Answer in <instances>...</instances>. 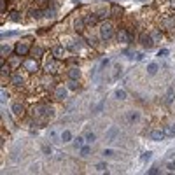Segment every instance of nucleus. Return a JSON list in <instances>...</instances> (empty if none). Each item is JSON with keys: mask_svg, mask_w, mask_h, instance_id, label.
<instances>
[{"mask_svg": "<svg viewBox=\"0 0 175 175\" xmlns=\"http://www.w3.org/2000/svg\"><path fill=\"white\" fill-rule=\"evenodd\" d=\"M30 44H28L26 40H23V42H18L16 44V47H14V53L18 56H26V54H30Z\"/></svg>", "mask_w": 175, "mask_h": 175, "instance_id": "nucleus-4", "label": "nucleus"}, {"mask_svg": "<svg viewBox=\"0 0 175 175\" xmlns=\"http://www.w3.org/2000/svg\"><path fill=\"white\" fill-rule=\"evenodd\" d=\"M172 5H173V7H175V0H173V2H172Z\"/></svg>", "mask_w": 175, "mask_h": 175, "instance_id": "nucleus-49", "label": "nucleus"}, {"mask_svg": "<svg viewBox=\"0 0 175 175\" xmlns=\"http://www.w3.org/2000/svg\"><path fill=\"white\" fill-rule=\"evenodd\" d=\"M147 173H149V175H156V173H159V168L154 165L152 168H149V170H147Z\"/></svg>", "mask_w": 175, "mask_h": 175, "instance_id": "nucleus-36", "label": "nucleus"}, {"mask_svg": "<svg viewBox=\"0 0 175 175\" xmlns=\"http://www.w3.org/2000/svg\"><path fill=\"white\" fill-rule=\"evenodd\" d=\"M11 19H12V21H21L19 12H11Z\"/></svg>", "mask_w": 175, "mask_h": 175, "instance_id": "nucleus-39", "label": "nucleus"}, {"mask_svg": "<svg viewBox=\"0 0 175 175\" xmlns=\"http://www.w3.org/2000/svg\"><path fill=\"white\" fill-rule=\"evenodd\" d=\"M67 74H68V79H74V81H79V79H81V70L77 68V67H70Z\"/></svg>", "mask_w": 175, "mask_h": 175, "instance_id": "nucleus-13", "label": "nucleus"}, {"mask_svg": "<svg viewBox=\"0 0 175 175\" xmlns=\"http://www.w3.org/2000/svg\"><path fill=\"white\" fill-rule=\"evenodd\" d=\"M70 140H72V131L70 130H63L61 135H60V142L65 144V142H70Z\"/></svg>", "mask_w": 175, "mask_h": 175, "instance_id": "nucleus-20", "label": "nucleus"}, {"mask_svg": "<svg viewBox=\"0 0 175 175\" xmlns=\"http://www.w3.org/2000/svg\"><path fill=\"white\" fill-rule=\"evenodd\" d=\"M112 35H114V26L109 21L102 23L100 25V37H102V40H109V39H112Z\"/></svg>", "mask_w": 175, "mask_h": 175, "instance_id": "nucleus-2", "label": "nucleus"}, {"mask_svg": "<svg viewBox=\"0 0 175 175\" xmlns=\"http://www.w3.org/2000/svg\"><path fill=\"white\" fill-rule=\"evenodd\" d=\"M168 54V49H159V53H158V56H166Z\"/></svg>", "mask_w": 175, "mask_h": 175, "instance_id": "nucleus-45", "label": "nucleus"}, {"mask_svg": "<svg viewBox=\"0 0 175 175\" xmlns=\"http://www.w3.org/2000/svg\"><path fill=\"white\" fill-rule=\"evenodd\" d=\"M58 61H60V60L46 63V67H44V68H46V74H51V75H53V74H58V72H60V65H58Z\"/></svg>", "mask_w": 175, "mask_h": 175, "instance_id": "nucleus-6", "label": "nucleus"}, {"mask_svg": "<svg viewBox=\"0 0 175 175\" xmlns=\"http://www.w3.org/2000/svg\"><path fill=\"white\" fill-rule=\"evenodd\" d=\"M116 98H117V100H126V91L124 89H117L116 91Z\"/></svg>", "mask_w": 175, "mask_h": 175, "instance_id": "nucleus-32", "label": "nucleus"}, {"mask_svg": "<svg viewBox=\"0 0 175 175\" xmlns=\"http://www.w3.org/2000/svg\"><path fill=\"white\" fill-rule=\"evenodd\" d=\"M79 151H81V156H82V158H88V156H89V152H91V147H89V144H84V145L81 147Z\"/></svg>", "mask_w": 175, "mask_h": 175, "instance_id": "nucleus-25", "label": "nucleus"}, {"mask_svg": "<svg viewBox=\"0 0 175 175\" xmlns=\"http://www.w3.org/2000/svg\"><path fill=\"white\" fill-rule=\"evenodd\" d=\"M158 70H159V65H158V63H149V65H147V74H149V75H156V74H158Z\"/></svg>", "mask_w": 175, "mask_h": 175, "instance_id": "nucleus-19", "label": "nucleus"}, {"mask_svg": "<svg viewBox=\"0 0 175 175\" xmlns=\"http://www.w3.org/2000/svg\"><path fill=\"white\" fill-rule=\"evenodd\" d=\"M140 2H145V0H140Z\"/></svg>", "mask_w": 175, "mask_h": 175, "instance_id": "nucleus-50", "label": "nucleus"}, {"mask_svg": "<svg viewBox=\"0 0 175 175\" xmlns=\"http://www.w3.org/2000/svg\"><path fill=\"white\" fill-rule=\"evenodd\" d=\"M0 11H2V14L5 12V0H0Z\"/></svg>", "mask_w": 175, "mask_h": 175, "instance_id": "nucleus-44", "label": "nucleus"}, {"mask_svg": "<svg viewBox=\"0 0 175 175\" xmlns=\"http://www.w3.org/2000/svg\"><path fill=\"white\" fill-rule=\"evenodd\" d=\"M44 53H46V51H44V47H40V46H33V47L30 49V54L33 56L35 60H37V58H42Z\"/></svg>", "mask_w": 175, "mask_h": 175, "instance_id": "nucleus-12", "label": "nucleus"}, {"mask_svg": "<svg viewBox=\"0 0 175 175\" xmlns=\"http://www.w3.org/2000/svg\"><path fill=\"white\" fill-rule=\"evenodd\" d=\"M9 81H11V84H12V86L19 88V86H23V84H25V77L21 75V74H11V75H9Z\"/></svg>", "mask_w": 175, "mask_h": 175, "instance_id": "nucleus-7", "label": "nucleus"}, {"mask_svg": "<svg viewBox=\"0 0 175 175\" xmlns=\"http://www.w3.org/2000/svg\"><path fill=\"white\" fill-rule=\"evenodd\" d=\"M67 93H68V91H67L65 86H58L54 89V98L56 100H65V98H67Z\"/></svg>", "mask_w": 175, "mask_h": 175, "instance_id": "nucleus-9", "label": "nucleus"}, {"mask_svg": "<svg viewBox=\"0 0 175 175\" xmlns=\"http://www.w3.org/2000/svg\"><path fill=\"white\" fill-rule=\"evenodd\" d=\"M67 86H68V89H72V91H77V89H79V82H77V81H74V79H68Z\"/></svg>", "mask_w": 175, "mask_h": 175, "instance_id": "nucleus-28", "label": "nucleus"}, {"mask_svg": "<svg viewBox=\"0 0 175 175\" xmlns=\"http://www.w3.org/2000/svg\"><path fill=\"white\" fill-rule=\"evenodd\" d=\"M14 35H18V32H4V33H2V39H7V37H14Z\"/></svg>", "mask_w": 175, "mask_h": 175, "instance_id": "nucleus-38", "label": "nucleus"}, {"mask_svg": "<svg viewBox=\"0 0 175 175\" xmlns=\"http://www.w3.org/2000/svg\"><path fill=\"white\" fill-rule=\"evenodd\" d=\"M172 100H173V89L170 88L168 93H166V103H172Z\"/></svg>", "mask_w": 175, "mask_h": 175, "instance_id": "nucleus-34", "label": "nucleus"}, {"mask_svg": "<svg viewBox=\"0 0 175 175\" xmlns=\"http://www.w3.org/2000/svg\"><path fill=\"white\" fill-rule=\"evenodd\" d=\"M140 44H142V46H144L145 49H152V46H154L152 39H151V35H149V33H145V32H144V33L140 35Z\"/></svg>", "mask_w": 175, "mask_h": 175, "instance_id": "nucleus-8", "label": "nucleus"}, {"mask_svg": "<svg viewBox=\"0 0 175 175\" xmlns=\"http://www.w3.org/2000/svg\"><path fill=\"white\" fill-rule=\"evenodd\" d=\"M109 63H110V60H109V58H103V60H102V67H107Z\"/></svg>", "mask_w": 175, "mask_h": 175, "instance_id": "nucleus-46", "label": "nucleus"}, {"mask_svg": "<svg viewBox=\"0 0 175 175\" xmlns=\"http://www.w3.org/2000/svg\"><path fill=\"white\" fill-rule=\"evenodd\" d=\"M121 14H123V7H119V5L110 7V16H121Z\"/></svg>", "mask_w": 175, "mask_h": 175, "instance_id": "nucleus-26", "label": "nucleus"}, {"mask_svg": "<svg viewBox=\"0 0 175 175\" xmlns=\"http://www.w3.org/2000/svg\"><path fill=\"white\" fill-rule=\"evenodd\" d=\"M7 98H9V93H7L5 89H2V98H0V100H2V102H5Z\"/></svg>", "mask_w": 175, "mask_h": 175, "instance_id": "nucleus-42", "label": "nucleus"}, {"mask_svg": "<svg viewBox=\"0 0 175 175\" xmlns=\"http://www.w3.org/2000/svg\"><path fill=\"white\" fill-rule=\"evenodd\" d=\"M102 109H103V102H102V103H100V105H98V107H96V109H95V112H100V110H102Z\"/></svg>", "mask_w": 175, "mask_h": 175, "instance_id": "nucleus-47", "label": "nucleus"}, {"mask_svg": "<svg viewBox=\"0 0 175 175\" xmlns=\"http://www.w3.org/2000/svg\"><path fill=\"white\" fill-rule=\"evenodd\" d=\"M84 140H86V144H93L95 140H96V135L93 131H86V135H84Z\"/></svg>", "mask_w": 175, "mask_h": 175, "instance_id": "nucleus-24", "label": "nucleus"}, {"mask_svg": "<svg viewBox=\"0 0 175 175\" xmlns=\"http://www.w3.org/2000/svg\"><path fill=\"white\" fill-rule=\"evenodd\" d=\"M42 151H44L46 154H51V152H53V149H51V145H44V147H42Z\"/></svg>", "mask_w": 175, "mask_h": 175, "instance_id": "nucleus-43", "label": "nucleus"}, {"mask_svg": "<svg viewBox=\"0 0 175 175\" xmlns=\"http://www.w3.org/2000/svg\"><path fill=\"white\" fill-rule=\"evenodd\" d=\"M151 158H152V152H151V151H145V152L140 156V159H142V161H149Z\"/></svg>", "mask_w": 175, "mask_h": 175, "instance_id": "nucleus-33", "label": "nucleus"}, {"mask_svg": "<svg viewBox=\"0 0 175 175\" xmlns=\"http://www.w3.org/2000/svg\"><path fill=\"white\" fill-rule=\"evenodd\" d=\"M165 131L163 130H152L151 131V140H154V142H161V140H165Z\"/></svg>", "mask_w": 175, "mask_h": 175, "instance_id": "nucleus-11", "label": "nucleus"}, {"mask_svg": "<svg viewBox=\"0 0 175 175\" xmlns=\"http://www.w3.org/2000/svg\"><path fill=\"white\" fill-rule=\"evenodd\" d=\"M74 28H75L77 32H82L84 28H86V21H84V18H77V19L74 21Z\"/></svg>", "mask_w": 175, "mask_h": 175, "instance_id": "nucleus-16", "label": "nucleus"}, {"mask_svg": "<svg viewBox=\"0 0 175 175\" xmlns=\"http://www.w3.org/2000/svg\"><path fill=\"white\" fill-rule=\"evenodd\" d=\"M114 154H116V152H114L112 149H105V151H103V156H107V158H109V156H114Z\"/></svg>", "mask_w": 175, "mask_h": 175, "instance_id": "nucleus-41", "label": "nucleus"}, {"mask_svg": "<svg viewBox=\"0 0 175 175\" xmlns=\"http://www.w3.org/2000/svg\"><path fill=\"white\" fill-rule=\"evenodd\" d=\"M84 142H86L84 137H77V138H74V147H75V149H81V147L84 145Z\"/></svg>", "mask_w": 175, "mask_h": 175, "instance_id": "nucleus-29", "label": "nucleus"}, {"mask_svg": "<svg viewBox=\"0 0 175 175\" xmlns=\"http://www.w3.org/2000/svg\"><path fill=\"white\" fill-rule=\"evenodd\" d=\"M117 133H119V130L116 128V126H112L110 130L107 131V135H105L107 142H114V140H116V137H117Z\"/></svg>", "mask_w": 175, "mask_h": 175, "instance_id": "nucleus-14", "label": "nucleus"}, {"mask_svg": "<svg viewBox=\"0 0 175 175\" xmlns=\"http://www.w3.org/2000/svg\"><path fill=\"white\" fill-rule=\"evenodd\" d=\"M107 168H109V166H107V163H98V165H96L98 172H107Z\"/></svg>", "mask_w": 175, "mask_h": 175, "instance_id": "nucleus-35", "label": "nucleus"}, {"mask_svg": "<svg viewBox=\"0 0 175 175\" xmlns=\"http://www.w3.org/2000/svg\"><path fill=\"white\" fill-rule=\"evenodd\" d=\"M116 39H117V42H121V44H131V42L135 40V35H133L131 32H128L126 28H119L117 33H116Z\"/></svg>", "mask_w": 175, "mask_h": 175, "instance_id": "nucleus-1", "label": "nucleus"}, {"mask_svg": "<svg viewBox=\"0 0 175 175\" xmlns=\"http://www.w3.org/2000/svg\"><path fill=\"white\" fill-rule=\"evenodd\" d=\"M173 128H175V124H173Z\"/></svg>", "mask_w": 175, "mask_h": 175, "instance_id": "nucleus-51", "label": "nucleus"}, {"mask_svg": "<svg viewBox=\"0 0 175 175\" xmlns=\"http://www.w3.org/2000/svg\"><path fill=\"white\" fill-rule=\"evenodd\" d=\"M163 131H165L166 137H175V128H173V126H165V128H163Z\"/></svg>", "mask_w": 175, "mask_h": 175, "instance_id": "nucleus-30", "label": "nucleus"}, {"mask_svg": "<svg viewBox=\"0 0 175 175\" xmlns=\"http://www.w3.org/2000/svg\"><path fill=\"white\" fill-rule=\"evenodd\" d=\"M23 68L26 70L28 74H37L39 72V63H37L35 58H28V60L23 61Z\"/></svg>", "mask_w": 175, "mask_h": 175, "instance_id": "nucleus-3", "label": "nucleus"}, {"mask_svg": "<svg viewBox=\"0 0 175 175\" xmlns=\"http://www.w3.org/2000/svg\"><path fill=\"white\" fill-rule=\"evenodd\" d=\"M37 2H39V4H47L49 0H37Z\"/></svg>", "mask_w": 175, "mask_h": 175, "instance_id": "nucleus-48", "label": "nucleus"}, {"mask_svg": "<svg viewBox=\"0 0 175 175\" xmlns=\"http://www.w3.org/2000/svg\"><path fill=\"white\" fill-rule=\"evenodd\" d=\"M166 168H168V172H175V161H170L166 165Z\"/></svg>", "mask_w": 175, "mask_h": 175, "instance_id": "nucleus-40", "label": "nucleus"}, {"mask_svg": "<svg viewBox=\"0 0 175 175\" xmlns=\"http://www.w3.org/2000/svg\"><path fill=\"white\" fill-rule=\"evenodd\" d=\"M9 65H11V68H16V67H19L21 65V56H9Z\"/></svg>", "mask_w": 175, "mask_h": 175, "instance_id": "nucleus-17", "label": "nucleus"}, {"mask_svg": "<svg viewBox=\"0 0 175 175\" xmlns=\"http://www.w3.org/2000/svg\"><path fill=\"white\" fill-rule=\"evenodd\" d=\"M151 39H152V42L154 44H156V42H161L163 40V33H161V30H152V32H151Z\"/></svg>", "mask_w": 175, "mask_h": 175, "instance_id": "nucleus-18", "label": "nucleus"}, {"mask_svg": "<svg viewBox=\"0 0 175 175\" xmlns=\"http://www.w3.org/2000/svg\"><path fill=\"white\" fill-rule=\"evenodd\" d=\"M12 114H14V116H18V117H21V116L25 114V105L21 103V102L12 103Z\"/></svg>", "mask_w": 175, "mask_h": 175, "instance_id": "nucleus-10", "label": "nucleus"}, {"mask_svg": "<svg viewBox=\"0 0 175 175\" xmlns=\"http://www.w3.org/2000/svg\"><path fill=\"white\" fill-rule=\"evenodd\" d=\"M109 16H110V9H100L96 12L98 19H105V18H109Z\"/></svg>", "mask_w": 175, "mask_h": 175, "instance_id": "nucleus-22", "label": "nucleus"}, {"mask_svg": "<svg viewBox=\"0 0 175 175\" xmlns=\"http://www.w3.org/2000/svg\"><path fill=\"white\" fill-rule=\"evenodd\" d=\"M82 18H84V21H86V25H95L98 21L96 14H88V16H82Z\"/></svg>", "mask_w": 175, "mask_h": 175, "instance_id": "nucleus-23", "label": "nucleus"}, {"mask_svg": "<svg viewBox=\"0 0 175 175\" xmlns=\"http://www.w3.org/2000/svg\"><path fill=\"white\" fill-rule=\"evenodd\" d=\"M51 54L54 56V60H65L67 58V49L63 47V46H54L53 47V51H51Z\"/></svg>", "mask_w": 175, "mask_h": 175, "instance_id": "nucleus-5", "label": "nucleus"}, {"mask_svg": "<svg viewBox=\"0 0 175 175\" xmlns=\"http://www.w3.org/2000/svg\"><path fill=\"white\" fill-rule=\"evenodd\" d=\"M54 9H46V11H44V16H46V18H53V16H54Z\"/></svg>", "mask_w": 175, "mask_h": 175, "instance_id": "nucleus-37", "label": "nucleus"}, {"mask_svg": "<svg viewBox=\"0 0 175 175\" xmlns=\"http://www.w3.org/2000/svg\"><path fill=\"white\" fill-rule=\"evenodd\" d=\"M40 16H44V12L39 11V9H32V11H30V18H32V19H39Z\"/></svg>", "mask_w": 175, "mask_h": 175, "instance_id": "nucleus-27", "label": "nucleus"}, {"mask_svg": "<svg viewBox=\"0 0 175 175\" xmlns=\"http://www.w3.org/2000/svg\"><path fill=\"white\" fill-rule=\"evenodd\" d=\"M40 84L44 86V88H53V84H54V79L51 77V74H47V75H44V77H42Z\"/></svg>", "mask_w": 175, "mask_h": 175, "instance_id": "nucleus-15", "label": "nucleus"}, {"mask_svg": "<svg viewBox=\"0 0 175 175\" xmlns=\"http://www.w3.org/2000/svg\"><path fill=\"white\" fill-rule=\"evenodd\" d=\"M0 53H2V58H9V54H11V46H5V44H4V46H2V49H0Z\"/></svg>", "mask_w": 175, "mask_h": 175, "instance_id": "nucleus-31", "label": "nucleus"}, {"mask_svg": "<svg viewBox=\"0 0 175 175\" xmlns=\"http://www.w3.org/2000/svg\"><path fill=\"white\" fill-rule=\"evenodd\" d=\"M126 119H128V123H137V121L140 119V114L138 112H135V110H131V112H128Z\"/></svg>", "mask_w": 175, "mask_h": 175, "instance_id": "nucleus-21", "label": "nucleus"}]
</instances>
